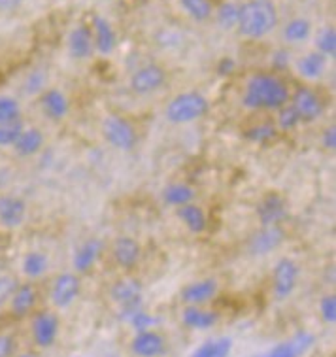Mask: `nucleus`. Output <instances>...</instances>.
<instances>
[{"mask_svg": "<svg viewBox=\"0 0 336 357\" xmlns=\"http://www.w3.org/2000/svg\"><path fill=\"white\" fill-rule=\"evenodd\" d=\"M278 26V8L272 0H247L240 6L236 29L244 38L261 40Z\"/></svg>", "mask_w": 336, "mask_h": 357, "instance_id": "obj_2", "label": "nucleus"}, {"mask_svg": "<svg viewBox=\"0 0 336 357\" xmlns=\"http://www.w3.org/2000/svg\"><path fill=\"white\" fill-rule=\"evenodd\" d=\"M161 197L162 201H165V204H168V206L180 208L194 202V199H197V191H194L191 185H188V183L176 182L162 189Z\"/></svg>", "mask_w": 336, "mask_h": 357, "instance_id": "obj_26", "label": "nucleus"}, {"mask_svg": "<svg viewBox=\"0 0 336 357\" xmlns=\"http://www.w3.org/2000/svg\"><path fill=\"white\" fill-rule=\"evenodd\" d=\"M17 286H20V280L13 278L10 274H0V308L8 305V301L12 299Z\"/></svg>", "mask_w": 336, "mask_h": 357, "instance_id": "obj_40", "label": "nucleus"}, {"mask_svg": "<svg viewBox=\"0 0 336 357\" xmlns=\"http://www.w3.org/2000/svg\"><path fill=\"white\" fill-rule=\"evenodd\" d=\"M29 206L25 199L17 195H0V227L20 229L26 221Z\"/></svg>", "mask_w": 336, "mask_h": 357, "instance_id": "obj_13", "label": "nucleus"}, {"mask_svg": "<svg viewBox=\"0 0 336 357\" xmlns=\"http://www.w3.org/2000/svg\"><path fill=\"white\" fill-rule=\"evenodd\" d=\"M125 324H129L136 333L149 331V329H155L157 325H159V318H155L153 314H149V312H146L144 308H140V310H136Z\"/></svg>", "mask_w": 336, "mask_h": 357, "instance_id": "obj_37", "label": "nucleus"}, {"mask_svg": "<svg viewBox=\"0 0 336 357\" xmlns=\"http://www.w3.org/2000/svg\"><path fill=\"white\" fill-rule=\"evenodd\" d=\"M21 4H23V0H0V13L10 15V13L17 12Z\"/></svg>", "mask_w": 336, "mask_h": 357, "instance_id": "obj_46", "label": "nucleus"}, {"mask_svg": "<svg viewBox=\"0 0 336 357\" xmlns=\"http://www.w3.org/2000/svg\"><path fill=\"white\" fill-rule=\"evenodd\" d=\"M217 291H220L217 280L204 278L188 284V286L181 289L180 297L181 303L185 306H204L208 305L210 301L215 299Z\"/></svg>", "mask_w": 336, "mask_h": 357, "instance_id": "obj_16", "label": "nucleus"}, {"mask_svg": "<svg viewBox=\"0 0 336 357\" xmlns=\"http://www.w3.org/2000/svg\"><path fill=\"white\" fill-rule=\"evenodd\" d=\"M38 303V293H36V287L33 284H20L17 289L13 291L12 299L8 301L10 305V314L13 318L23 319L29 318L33 314L34 306Z\"/></svg>", "mask_w": 336, "mask_h": 357, "instance_id": "obj_20", "label": "nucleus"}, {"mask_svg": "<svg viewBox=\"0 0 336 357\" xmlns=\"http://www.w3.org/2000/svg\"><path fill=\"white\" fill-rule=\"evenodd\" d=\"M176 215H178V220L185 225V229H188L189 233L202 234L208 229L206 212H204L201 206H197L194 202L185 204V206L176 208Z\"/></svg>", "mask_w": 336, "mask_h": 357, "instance_id": "obj_25", "label": "nucleus"}, {"mask_svg": "<svg viewBox=\"0 0 336 357\" xmlns=\"http://www.w3.org/2000/svg\"><path fill=\"white\" fill-rule=\"evenodd\" d=\"M287 85L274 74H255L247 79L242 95L244 108L253 112H278L289 102Z\"/></svg>", "mask_w": 336, "mask_h": 357, "instance_id": "obj_1", "label": "nucleus"}, {"mask_svg": "<svg viewBox=\"0 0 336 357\" xmlns=\"http://www.w3.org/2000/svg\"><path fill=\"white\" fill-rule=\"evenodd\" d=\"M310 21L304 20V17H295V20L287 21V25L284 26V38L289 44H300L304 40L310 38Z\"/></svg>", "mask_w": 336, "mask_h": 357, "instance_id": "obj_30", "label": "nucleus"}, {"mask_svg": "<svg viewBox=\"0 0 336 357\" xmlns=\"http://www.w3.org/2000/svg\"><path fill=\"white\" fill-rule=\"evenodd\" d=\"M317 53H321L323 57H335L336 55V33L333 26H323L316 36Z\"/></svg>", "mask_w": 336, "mask_h": 357, "instance_id": "obj_36", "label": "nucleus"}, {"mask_svg": "<svg viewBox=\"0 0 336 357\" xmlns=\"http://www.w3.org/2000/svg\"><path fill=\"white\" fill-rule=\"evenodd\" d=\"M93 42H95V50L100 55H112L116 50L117 36L114 26L108 20H104L100 15L93 17Z\"/></svg>", "mask_w": 336, "mask_h": 357, "instance_id": "obj_23", "label": "nucleus"}, {"mask_svg": "<svg viewBox=\"0 0 336 357\" xmlns=\"http://www.w3.org/2000/svg\"><path fill=\"white\" fill-rule=\"evenodd\" d=\"M233 338H210L206 342H202V344L191 354V357H229L231 356V351H233Z\"/></svg>", "mask_w": 336, "mask_h": 357, "instance_id": "obj_29", "label": "nucleus"}, {"mask_svg": "<svg viewBox=\"0 0 336 357\" xmlns=\"http://www.w3.org/2000/svg\"><path fill=\"white\" fill-rule=\"evenodd\" d=\"M23 129H25L23 119L8 125H0V148H12L13 142L17 140V137H20V132Z\"/></svg>", "mask_w": 336, "mask_h": 357, "instance_id": "obj_39", "label": "nucleus"}, {"mask_svg": "<svg viewBox=\"0 0 336 357\" xmlns=\"http://www.w3.org/2000/svg\"><path fill=\"white\" fill-rule=\"evenodd\" d=\"M314 342H316V337L312 333L300 331L293 338H289V340L280 342V344H276L270 350L257 354V356L253 357H303L314 346Z\"/></svg>", "mask_w": 336, "mask_h": 357, "instance_id": "obj_18", "label": "nucleus"}, {"mask_svg": "<svg viewBox=\"0 0 336 357\" xmlns=\"http://www.w3.org/2000/svg\"><path fill=\"white\" fill-rule=\"evenodd\" d=\"M167 338L155 329L136 333L130 340V351L136 357H161L167 354Z\"/></svg>", "mask_w": 336, "mask_h": 357, "instance_id": "obj_17", "label": "nucleus"}, {"mask_svg": "<svg viewBox=\"0 0 336 357\" xmlns=\"http://www.w3.org/2000/svg\"><path fill=\"white\" fill-rule=\"evenodd\" d=\"M100 130H102L104 140L110 144L114 150L130 151L135 150L138 142L136 129L123 116H106L100 125Z\"/></svg>", "mask_w": 336, "mask_h": 357, "instance_id": "obj_5", "label": "nucleus"}, {"mask_svg": "<svg viewBox=\"0 0 336 357\" xmlns=\"http://www.w3.org/2000/svg\"><path fill=\"white\" fill-rule=\"evenodd\" d=\"M110 299L119 306L117 318L121 321H127L136 310L144 308L142 282L136 278L117 280L110 287Z\"/></svg>", "mask_w": 336, "mask_h": 357, "instance_id": "obj_4", "label": "nucleus"}, {"mask_svg": "<svg viewBox=\"0 0 336 357\" xmlns=\"http://www.w3.org/2000/svg\"><path fill=\"white\" fill-rule=\"evenodd\" d=\"M180 6L191 20L199 21V23L210 20V15L213 13L210 0H180Z\"/></svg>", "mask_w": 336, "mask_h": 357, "instance_id": "obj_33", "label": "nucleus"}, {"mask_svg": "<svg viewBox=\"0 0 336 357\" xmlns=\"http://www.w3.org/2000/svg\"><path fill=\"white\" fill-rule=\"evenodd\" d=\"M21 89L26 97H40L47 89V72L44 68H34L25 76Z\"/></svg>", "mask_w": 336, "mask_h": 357, "instance_id": "obj_31", "label": "nucleus"}, {"mask_svg": "<svg viewBox=\"0 0 336 357\" xmlns=\"http://www.w3.org/2000/svg\"><path fill=\"white\" fill-rule=\"evenodd\" d=\"M17 350V340L10 333H0V357H13Z\"/></svg>", "mask_w": 336, "mask_h": 357, "instance_id": "obj_42", "label": "nucleus"}, {"mask_svg": "<svg viewBox=\"0 0 336 357\" xmlns=\"http://www.w3.org/2000/svg\"><path fill=\"white\" fill-rule=\"evenodd\" d=\"M289 100H291L289 104L293 106V110L297 112V116L300 117V123H312V121H316L323 116V102L312 89L300 87L293 93Z\"/></svg>", "mask_w": 336, "mask_h": 357, "instance_id": "obj_12", "label": "nucleus"}, {"mask_svg": "<svg viewBox=\"0 0 336 357\" xmlns=\"http://www.w3.org/2000/svg\"><path fill=\"white\" fill-rule=\"evenodd\" d=\"M180 318L181 324L191 331H210L220 321V314L215 310H206L204 306H185Z\"/></svg>", "mask_w": 336, "mask_h": 357, "instance_id": "obj_21", "label": "nucleus"}, {"mask_svg": "<svg viewBox=\"0 0 336 357\" xmlns=\"http://www.w3.org/2000/svg\"><path fill=\"white\" fill-rule=\"evenodd\" d=\"M298 125H300V117L297 116V112L293 110L291 104L287 102L284 108H280L278 121H276V127H278V130L289 132V130L297 129Z\"/></svg>", "mask_w": 336, "mask_h": 357, "instance_id": "obj_38", "label": "nucleus"}, {"mask_svg": "<svg viewBox=\"0 0 336 357\" xmlns=\"http://www.w3.org/2000/svg\"><path fill=\"white\" fill-rule=\"evenodd\" d=\"M13 357H36V354H33V351H23V354H15Z\"/></svg>", "mask_w": 336, "mask_h": 357, "instance_id": "obj_47", "label": "nucleus"}, {"mask_svg": "<svg viewBox=\"0 0 336 357\" xmlns=\"http://www.w3.org/2000/svg\"><path fill=\"white\" fill-rule=\"evenodd\" d=\"M246 140L253 144H266L278 137V127L274 123H259L253 125L244 132Z\"/></svg>", "mask_w": 336, "mask_h": 357, "instance_id": "obj_34", "label": "nucleus"}, {"mask_svg": "<svg viewBox=\"0 0 336 357\" xmlns=\"http://www.w3.org/2000/svg\"><path fill=\"white\" fill-rule=\"evenodd\" d=\"M61 321L59 316L52 310H42L34 314L31 319V337H33L34 346H38L40 350H47L57 342Z\"/></svg>", "mask_w": 336, "mask_h": 357, "instance_id": "obj_8", "label": "nucleus"}, {"mask_svg": "<svg viewBox=\"0 0 336 357\" xmlns=\"http://www.w3.org/2000/svg\"><path fill=\"white\" fill-rule=\"evenodd\" d=\"M210 110L208 98L199 91H185L176 95L168 102L165 116L172 125H188L199 121Z\"/></svg>", "mask_w": 336, "mask_h": 357, "instance_id": "obj_3", "label": "nucleus"}, {"mask_svg": "<svg viewBox=\"0 0 336 357\" xmlns=\"http://www.w3.org/2000/svg\"><path fill=\"white\" fill-rule=\"evenodd\" d=\"M238 13L240 6H236L234 2H225V4H221L217 13H215V21L223 31H233L238 25Z\"/></svg>", "mask_w": 336, "mask_h": 357, "instance_id": "obj_35", "label": "nucleus"}, {"mask_svg": "<svg viewBox=\"0 0 336 357\" xmlns=\"http://www.w3.org/2000/svg\"><path fill=\"white\" fill-rule=\"evenodd\" d=\"M272 65L276 66L278 70H284L289 66V53L285 52V50H278V52H274L272 55Z\"/></svg>", "mask_w": 336, "mask_h": 357, "instance_id": "obj_44", "label": "nucleus"}, {"mask_svg": "<svg viewBox=\"0 0 336 357\" xmlns=\"http://www.w3.org/2000/svg\"><path fill=\"white\" fill-rule=\"evenodd\" d=\"M82 291V280L76 273H63L55 276L49 287V303L53 308L66 310L74 305V301L79 297Z\"/></svg>", "mask_w": 336, "mask_h": 357, "instance_id": "obj_7", "label": "nucleus"}, {"mask_svg": "<svg viewBox=\"0 0 336 357\" xmlns=\"http://www.w3.org/2000/svg\"><path fill=\"white\" fill-rule=\"evenodd\" d=\"M104 242L100 238H87L78 246V250L74 252L72 257V266L76 274H87L97 265L98 259L102 257Z\"/></svg>", "mask_w": 336, "mask_h": 357, "instance_id": "obj_19", "label": "nucleus"}, {"mask_svg": "<svg viewBox=\"0 0 336 357\" xmlns=\"http://www.w3.org/2000/svg\"><path fill=\"white\" fill-rule=\"evenodd\" d=\"M95 52V42H93V33L89 26L79 25L68 34V53L76 61H85Z\"/></svg>", "mask_w": 336, "mask_h": 357, "instance_id": "obj_24", "label": "nucleus"}, {"mask_svg": "<svg viewBox=\"0 0 336 357\" xmlns=\"http://www.w3.org/2000/svg\"><path fill=\"white\" fill-rule=\"evenodd\" d=\"M325 68H327V57L317 52L306 53L297 61V72L304 79H319L325 74Z\"/></svg>", "mask_w": 336, "mask_h": 357, "instance_id": "obj_27", "label": "nucleus"}, {"mask_svg": "<svg viewBox=\"0 0 336 357\" xmlns=\"http://www.w3.org/2000/svg\"><path fill=\"white\" fill-rule=\"evenodd\" d=\"M321 144H323L325 150H329V151L336 150V127L335 125H329V127L323 130V135H321Z\"/></svg>", "mask_w": 336, "mask_h": 357, "instance_id": "obj_43", "label": "nucleus"}, {"mask_svg": "<svg viewBox=\"0 0 336 357\" xmlns=\"http://www.w3.org/2000/svg\"><path fill=\"white\" fill-rule=\"evenodd\" d=\"M112 257H114V263L119 268L132 271L135 266H138L140 259H142V248H140L136 238L127 236V234H121V236H117L116 241H114Z\"/></svg>", "mask_w": 336, "mask_h": 357, "instance_id": "obj_14", "label": "nucleus"}, {"mask_svg": "<svg viewBox=\"0 0 336 357\" xmlns=\"http://www.w3.org/2000/svg\"><path fill=\"white\" fill-rule=\"evenodd\" d=\"M255 214L261 223V227H270V225H282L287 220V202L278 193H268L255 206Z\"/></svg>", "mask_w": 336, "mask_h": 357, "instance_id": "obj_11", "label": "nucleus"}, {"mask_svg": "<svg viewBox=\"0 0 336 357\" xmlns=\"http://www.w3.org/2000/svg\"><path fill=\"white\" fill-rule=\"evenodd\" d=\"M44 144L45 137L38 127H25V129L20 132L17 140L13 142L12 150L17 157L26 159V157H33L36 155V153H40V150L44 148Z\"/></svg>", "mask_w": 336, "mask_h": 357, "instance_id": "obj_22", "label": "nucleus"}, {"mask_svg": "<svg viewBox=\"0 0 336 357\" xmlns=\"http://www.w3.org/2000/svg\"><path fill=\"white\" fill-rule=\"evenodd\" d=\"M319 314H321L325 324H335L336 321V297L333 293L325 295L323 299L319 301Z\"/></svg>", "mask_w": 336, "mask_h": 357, "instance_id": "obj_41", "label": "nucleus"}, {"mask_svg": "<svg viewBox=\"0 0 336 357\" xmlns=\"http://www.w3.org/2000/svg\"><path fill=\"white\" fill-rule=\"evenodd\" d=\"M298 278H300V266L291 257H282V259L274 265V273H272V295L276 301L289 299L293 291L297 289Z\"/></svg>", "mask_w": 336, "mask_h": 357, "instance_id": "obj_6", "label": "nucleus"}, {"mask_svg": "<svg viewBox=\"0 0 336 357\" xmlns=\"http://www.w3.org/2000/svg\"><path fill=\"white\" fill-rule=\"evenodd\" d=\"M167 84V70L159 65H146L130 76V91L136 95H151Z\"/></svg>", "mask_w": 336, "mask_h": 357, "instance_id": "obj_10", "label": "nucleus"}, {"mask_svg": "<svg viewBox=\"0 0 336 357\" xmlns=\"http://www.w3.org/2000/svg\"><path fill=\"white\" fill-rule=\"evenodd\" d=\"M234 68H236V63H234V59L231 57H223L217 63V74L220 76H231L234 72Z\"/></svg>", "mask_w": 336, "mask_h": 357, "instance_id": "obj_45", "label": "nucleus"}, {"mask_svg": "<svg viewBox=\"0 0 336 357\" xmlns=\"http://www.w3.org/2000/svg\"><path fill=\"white\" fill-rule=\"evenodd\" d=\"M285 241V233L282 225H270V227H261L257 233L250 236L246 244V252L253 257H263L272 252H276Z\"/></svg>", "mask_w": 336, "mask_h": 357, "instance_id": "obj_9", "label": "nucleus"}, {"mask_svg": "<svg viewBox=\"0 0 336 357\" xmlns=\"http://www.w3.org/2000/svg\"><path fill=\"white\" fill-rule=\"evenodd\" d=\"M40 110L44 114L49 121L59 123L63 121L68 112H70V100L66 97L65 93L57 89V87H47L42 95L38 97Z\"/></svg>", "mask_w": 336, "mask_h": 357, "instance_id": "obj_15", "label": "nucleus"}, {"mask_svg": "<svg viewBox=\"0 0 336 357\" xmlns=\"http://www.w3.org/2000/svg\"><path fill=\"white\" fill-rule=\"evenodd\" d=\"M23 119V110L17 98L10 95H0V125L13 123Z\"/></svg>", "mask_w": 336, "mask_h": 357, "instance_id": "obj_32", "label": "nucleus"}, {"mask_svg": "<svg viewBox=\"0 0 336 357\" xmlns=\"http://www.w3.org/2000/svg\"><path fill=\"white\" fill-rule=\"evenodd\" d=\"M49 268V257L44 252H29L21 261V273L29 280L42 278Z\"/></svg>", "mask_w": 336, "mask_h": 357, "instance_id": "obj_28", "label": "nucleus"}]
</instances>
